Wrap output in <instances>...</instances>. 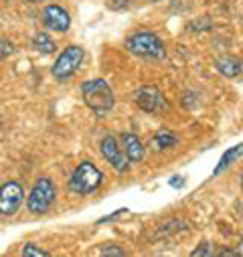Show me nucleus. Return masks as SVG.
<instances>
[{"label":"nucleus","instance_id":"nucleus-17","mask_svg":"<svg viewBox=\"0 0 243 257\" xmlns=\"http://www.w3.org/2000/svg\"><path fill=\"white\" fill-rule=\"evenodd\" d=\"M199 255H211V249H209L207 243H201V247H197L193 251V257H199Z\"/></svg>","mask_w":243,"mask_h":257},{"label":"nucleus","instance_id":"nucleus-7","mask_svg":"<svg viewBox=\"0 0 243 257\" xmlns=\"http://www.w3.org/2000/svg\"><path fill=\"white\" fill-rule=\"evenodd\" d=\"M134 101H136V105H138L142 111H146V113H160V111H164V109L168 107V103H166L162 91H160L158 87H154V85H142V87L136 91Z\"/></svg>","mask_w":243,"mask_h":257},{"label":"nucleus","instance_id":"nucleus-21","mask_svg":"<svg viewBox=\"0 0 243 257\" xmlns=\"http://www.w3.org/2000/svg\"><path fill=\"white\" fill-rule=\"evenodd\" d=\"M241 190H243V172H241Z\"/></svg>","mask_w":243,"mask_h":257},{"label":"nucleus","instance_id":"nucleus-16","mask_svg":"<svg viewBox=\"0 0 243 257\" xmlns=\"http://www.w3.org/2000/svg\"><path fill=\"white\" fill-rule=\"evenodd\" d=\"M124 213H128L126 209H119V211H115L113 215H109V217H103V219H99L97 221V225H103V223H109V221H113V219H117V217H122Z\"/></svg>","mask_w":243,"mask_h":257},{"label":"nucleus","instance_id":"nucleus-1","mask_svg":"<svg viewBox=\"0 0 243 257\" xmlns=\"http://www.w3.org/2000/svg\"><path fill=\"white\" fill-rule=\"evenodd\" d=\"M81 95H83L85 105L97 115H105L107 111H111V107L115 103L113 91H111V87H109V83L105 79H89V81H85L81 85Z\"/></svg>","mask_w":243,"mask_h":257},{"label":"nucleus","instance_id":"nucleus-10","mask_svg":"<svg viewBox=\"0 0 243 257\" xmlns=\"http://www.w3.org/2000/svg\"><path fill=\"white\" fill-rule=\"evenodd\" d=\"M122 148H124V152H126V156H128V160L132 164H138V162L144 160L146 148H144L142 140L136 134H132V132H124V134H122Z\"/></svg>","mask_w":243,"mask_h":257},{"label":"nucleus","instance_id":"nucleus-12","mask_svg":"<svg viewBox=\"0 0 243 257\" xmlns=\"http://www.w3.org/2000/svg\"><path fill=\"white\" fill-rule=\"evenodd\" d=\"M243 156V144H237V146H233V148H229V150H225V154L221 156V160H219V164L215 166V170H213V176H217V174H221L225 168H229L237 158H241Z\"/></svg>","mask_w":243,"mask_h":257},{"label":"nucleus","instance_id":"nucleus-9","mask_svg":"<svg viewBox=\"0 0 243 257\" xmlns=\"http://www.w3.org/2000/svg\"><path fill=\"white\" fill-rule=\"evenodd\" d=\"M43 23L53 33H65L71 27V17L61 5H47L43 9Z\"/></svg>","mask_w":243,"mask_h":257},{"label":"nucleus","instance_id":"nucleus-23","mask_svg":"<svg viewBox=\"0 0 243 257\" xmlns=\"http://www.w3.org/2000/svg\"><path fill=\"white\" fill-rule=\"evenodd\" d=\"M152 3H158V0H152Z\"/></svg>","mask_w":243,"mask_h":257},{"label":"nucleus","instance_id":"nucleus-4","mask_svg":"<svg viewBox=\"0 0 243 257\" xmlns=\"http://www.w3.org/2000/svg\"><path fill=\"white\" fill-rule=\"evenodd\" d=\"M57 199V186L49 176H41L37 178V182L33 184L29 197H27V209L33 215H43L47 213Z\"/></svg>","mask_w":243,"mask_h":257},{"label":"nucleus","instance_id":"nucleus-14","mask_svg":"<svg viewBox=\"0 0 243 257\" xmlns=\"http://www.w3.org/2000/svg\"><path fill=\"white\" fill-rule=\"evenodd\" d=\"M176 144H178V136L174 132H170V130H158L154 134V138H152V146L156 150H168V148H172Z\"/></svg>","mask_w":243,"mask_h":257},{"label":"nucleus","instance_id":"nucleus-13","mask_svg":"<svg viewBox=\"0 0 243 257\" xmlns=\"http://www.w3.org/2000/svg\"><path fill=\"white\" fill-rule=\"evenodd\" d=\"M33 49L37 53H43V55H53L57 51V45L51 39V35L41 31V33H35V37H33Z\"/></svg>","mask_w":243,"mask_h":257},{"label":"nucleus","instance_id":"nucleus-11","mask_svg":"<svg viewBox=\"0 0 243 257\" xmlns=\"http://www.w3.org/2000/svg\"><path fill=\"white\" fill-rule=\"evenodd\" d=\"M215 69L223 77L235 79V77H239L243 73V61L239 57H235V55H223V57H219L215 61Z\"/></svg>","mask_w":243,"mask_h":257},{"label":"nucleus","instance_id":"nucleus-2","mask_svg":"<svg viewBox=\"0 0 243 257\" xmlns=\"http://www.w3.org/2000/svg\"><path fill=\"white\" fill-rule=\"evenodd\" d=\"M126 47L132 55L142 57V59H150V61H160L166 57V49L164 43L160 41V37L152 31H138L132 33L126 41Z\"/></svg>","mask_w":243,"mask_h":257},{"label":"nucleus","instance_id":"nucleus-19","mask_svg":"<svg viewBox=\"0 0 243 257\" xmlns=\"http://www.w3.org/2000/svg\"><path fill=\"white\" fill-rule=\"evenodd\" d=\"M168 184H170V186H174V188H182V184H185V182H182V176H178V174H176V176H172V178L168 180Z\"/></svg>","mask_w":243,"mask_h":257},{"label":"nucleus","instance_id":"nucleus-3","mask_svg":"<svg viewBox=\"0 0 243 257\" xmlns=\"http://www.w3.org/2000/svg\"><path fill=\"white\" fill-rule=\"evenodd\" d=\"M101 182H103V172L93 162H81L69 178V190L85 197L95 192L101 186Z\"/></svg>","mask_w":243,"mask_h":257},{"label":"nucleus","instance_id":"nucleus-22","mask_svg":"<svg viewBox=\"0 0 243 257\" xmlns=\"http://www.w3.org/2000/svg\"><path fill=\"white\" fill-rule=\"evenodd\" d=\"M0 123H3V113H0Z\"/></svg>","mask_w":243,"mask_h":257},{"label":"nucleus","instance_id":"nucleus-5","mask_svg":"<svg viewBox=\"0 0 243 257\" xmlns=\"http://www.w3.org/2000/svg\"><path fill=\"white\" fill-rule=\"evenodd\" d=\"M83 59H85L83 47H79V45H67L63 51L59 53L55 65H53V69H51L53 77H55L57 81H67V79H71V77L79 71Z\"/></svg>","mask_w":243,"mask_h":257},{"label":"nucleus","instance_id":"nucleus-18","mask_svg":"<svg viewBox=\"0 0 243 257\" xmlns=\"http://www.w3.org/2000/svg\"><path fill=\"white\" fill-rule=\"evenodd\" d=\"M101 255H124V249H119V247H103Z\"/></svg>","mask_w":243,"mask_h":257},{"label":"nucleus","instance_id":"nucleus-20","mask_svg":"<svg viewBox=\"0 0 243 257\" xmlns=\"http://www.w3.org/2000/svg\"><path fill=\"white\" fill-rule=\"evenodd\" d=\"M27 3H31V5H39V3H43V0H27Z\"/></svg>","mask_w":243,"mask_h":257},{"label":"nucleus","instance_id":"nucleus-6","mask_svg":"<svg viewBox=\"0 0 243 257\" xmlns=\"http://www.w3.org/2000/svg\"><path fill=\"white\" fill-rule=\"evenodd\" d=\"M25 201V188L19 180H7L0 184V215L13 217Z\"/></svg>","mask_w":243,"mask_h":257},{"label":"nucleus","instance_id":"nucleus-15","mask_svg":"<svg viewBox=\"0 0 243 257\" xmlns=\"http://www.w3.org/2000/svg\"><path fill=\"white\" fill-rule=\"evenodd\" d=\"M21 255H23V257H45V255H49V251H45V249L37 247L35 243H27V245L23 247Z\"/></svg>","mask_w":243,"mask_h":257},{"label":"nucleus","instance_id":"nucleus-8","mask_svg":"<svg viewBox=\"0 0 243 257\" xmlns=\"http://www.w3.org/2000/svg\"><path fill=\"white\" fill-rule=\"evenodd\" d=\"M99 150H101V156L119 172H126L130 168V160L126 156V152L119 148L117 144V138L111 136V134H105L99 142Z\"/></svg>","mask_w":243,"mask_h":257}]
</instances>
